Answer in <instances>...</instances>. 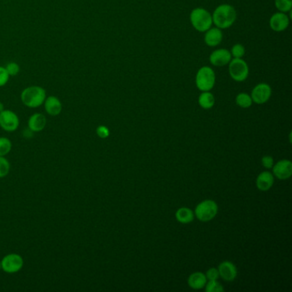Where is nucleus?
Segmentation results:
<instances>
[{
    "mask_svg": "<svg viewBox=\"0 0 292 292\" xmlns=\"http://www.w3.org/2000/svg\"><path fill=\"white\" fill-rule=\"evenodd\" d=\"M275 177L280 180L288 179L292 175V163L287 159L278 162L273 166Z\"/></svg>",
    "mask_w": 292,
    "mask_h": 292,
    "instance_id": "f8f14e48",
    "label": "nucleus"
},
{
    "mask_svg": "<svg viewBox=\"0 0 292 292\" xmlns=\"http://www.w3.org/2000/svg\"><path fill=\"white\" fill-rule=\"evenodd\" d=\"M231 60V52L227 49H218L213 51L209 57V61L214 66L222 67L227 65Z\"/></svg>",
    "mask_w": 292,
    "mask_h": 292,
    "instance_id": "9b49d317",
    "label": "nucleus"
},
{
    "mask_svg": "<svg viewBox=\"0 0 292 292\" xmlns=\"http://www.w3.org/2000/svg\"><path fill=\"white\" fill-rule=\"evenodd\" d=\"M23 265H24V261L22 257L18 254H14V253L3 256V258L1 261L2 270L6 274H16L23 268Z\"/></svg>",
    "mask_w": 292,
    "mask_h": 292,
    "instance_id": "0eeeda50",
    "label": "nucleus"
},
{
    "mask_svg": "<svg viewBox=\"0 0 292 292\" xmlns=\"http://www.w3.org/2000/svg\"><path fill=\"white\" fill-rule=\"evenodd\" d=\"M12 148V143L6 137H0V156H5Z\"/></svg>",
    "mask_w": 292,
    "mask_h": 292,
    "instance_id": "4be33fe9",
    "label": "nucleus"
},
{
    "mask_svg": "<svg viewBox=\"0 0 292 292\" xmlns=\"http://www.w3.org/2000/svg\"><path fill=\"white\" fill-rule=\"evenodd\" d=\"M274 175L269 171H263L256 179V187L261 191H268L274 185Z\"/></svg>",
    "mask_w": 292,
    "mask_h": 292,
    "instance_id": "f3484780",
    "label": "nucleus"
},
{
    "mask_svg": "<svg viewBox=\"0 0 292 292\" xmlns=\"http://www.w3.org/2000/svg\"><path fill=\"white\" fill-rule=\"evenodd\" d=\"M269 25H270L272 30L275 31V32H283L289 27V16L286 15V13L280 12V11L274 13L270 18Z\"/></svg>",
    "mask_w": 292,
    "mask_h": 292,
    "instance_id": "9d476101",
    "label": "nucleus"
},
{
    "mask_svg": "<svg viewBox=\"0 0 292 292\" xmlns=\"http://www.w3.org/2000/svg\"><path fill=\"white\" fill-rule=\"evenodd\" d=\"M253 102L262 105L268 102L272 96V88L268 83H259L253 89L251 93Z\"/></svg>",
    "mask_w": 292,
    "mask_h": 292,
    "instance_id": "1a4fd4ad",
    "label": "nucleus"
},
{
    "mask_svg": "<svg viewBox=\"0 0 292 292\" xmlns=\"http://www.w3.org/2000/svg\"><path fill=\"white\" fill-rule=\"evenodd\" d=\"M223 33L222 29L219 27H210L208 30L206 31V34L204 36V41L207 46L210 47H215L219 46L222 42Z\"/></svg>",
    "mask_w": 292,
    "mask_h": 292,
    "instance_id": "4468645a",
    "label": "nucleus"
},
{
    "mask_svg": "<svg viewBox=\"0 0 292 292\" xmlns=\"http://www.w3.org/2000/svg\"><path fill=\"white\" fill-rule=\"evenodd\" d=\"M198 102L201 108L205 110L211 109L215 104V98L210 91L202 92L199 96Z\"/></svg>",
    "mask_w": 292,
    "mask_h": 292,
    "instance_id": "6ab92c4d",
    "label": "nucleus"
},
{
    "mask_svg": "<svg viewBox=\"0 0 292 292\" xmlns=\"http://www.w3.org/2000/svg\"><path fill=\"white\" fill-rule=\"evenodd\" d=\"M96 133H97L98 137L101 139H106L110 136L109 129L107 128V126L101 125L96 129Z\"/></svg>",
    "mask_w": 292,
    "mask_h": 292,
    "instance_id": "c85d7f7f",
    "label": "nucleus"
},
{
    "mask_svg": "<svg viewBox=\"0 0 292 292\" xmlns=\"http://www.w3.org/2000/svg\"><path fill=\"white\" fill-rule=\"evenodd\" d=\"M46 125V119L45 115L42 113H34L31 116L28 121H27V126L28 129L33 132H40L42 131Z\"/></svg>",
    "mask_w": 292,
    "mask_h": 292,
    "instance_id": "2eb2a0df",
    "label": "nucleus"
},
{
    "mask_svg": "<svg viewBox=\"0 0 292 292\" xmlns=\"http://www.w3.org/2000/svg\"><path fill=\"white\" fill-rule=\"evenodd\" d=\"M3 110H4V108H3V103H2V102H0V113H1L2 111H3Z\"/></svg>",
    "mask_w": 292,
    "mask_h": 292,
    "instance_id": "2f4dec72",
    "label": "nucleus"
},
{
    "mask_svg": "<svg viewBox=\"0 0 292 292\" xmlns=\"http://www.w3.org/2000/svg\"><path fill=\"white\" fill-rule=\"evenodd\" d=\"M274 3L280 12L287 13L292 10V0H275Z\"/></svg>",
    "mask_w": 292,
    "mask_h": 292,
    "instance_id": "5701e85b",
    "label": "nucleus"
},
{
    "mask_svg": "<svg viewBox=\"0 0 292 292\" xmlns=\"http://www.w3.org/2000/svg\"><path fill=\"white\" fill-rule=\"evenodd\" d=\"M189 19L193 27L195 30L201 33L208 30L213 24L212 14L207 9L201 7L195 8L192 10Z\"/></svg>",
    "mask_w": 292,
    "mask_h": 292,
    "instance_id": "7ed1b4c3",
    "label": "nucleus"
},
{
    "mask_svg": "<svg viewBox=\"0 0 292 292\" xmlns=\"http://www.w3.org/2000/svg\"><path fill=\"white\" fill-rule=\"evenodd\" d=\"M219 276L222 278L223 280L228 282H231L235 280L238 275V271L236 266L231 262H223L219 266Z\"/></svg>",
    "mask_w": 292,
    "mask_h": 292,
    "instance_id": "ddd939ff",
    "label": "nucleus"
},
{
    "mask_svg": "<svg viewBox=\"0 0 292 292\" xmlns=\"http://www.w3.org/2000/svg\"><path fill=\"white\" fill-rule=\"evenodd\" d=\"M7 72L9 74V76H16L20 71V66L18 64L15 63V62H10L7 64L6 67Z\"/></svg>",
    "mask_w": 292,
    "mask_h": 292,
    "instance_id": "bb28decb",
    "label": "nucleus"
},
{
    "mask_svg": "<svg viewBox=\"0 0 292 292\" xmlns=\"http://www.w3.org/2000/svg\"><path fill=\"white\" fill-rule=\"evenodd\" d=\"M216 82L214 70L208 66H203L198 70L195 76V85L201 92L210 91Z\"/></svg>",
    "mask_w": 292,
    "mask_h": 292,
    "instance_id": "20e7f679",
    "label": "nucleus"
},
{
    "mask_svg": "<svg viewBox=\"0 0 292 292\" xmlns=\"http://www.w3.org/2000/svg\"><path fill=\"white\" fill-rule=\"evenodd\" d=\"M236 103L242 108H249L252 106V98L246 93H240L236 97Z\"/></svg>",
    "mask_w": 292,
    "mask_h": 292,
    "instance_id": "412c9836",
    "label": "nucleus"
},
{
    "mask_svg": "<svg viewBox=\"0 0 292 292\" xmlns=\"http://www.w3.org/2000/svg\"><path fill=\"white\" fill-rule=\"evenodd\" d=\"M10 170V164L4 156H0V178L6 177Z\"/></svg>",
    "mask_w": 292,
    "mask_h": 292,
    "instance_id": "b1692460",
    "label": "nucleus"
},
{
    "mask_svg": "<svg viewBox=\"0 0 292 292\" xmlns=\"http://www.w3.org/2000/svg\"><path fill=\"white\" fill-rule=\"evenodd\" d=\"M229 74L235 82H244L250 74V69L243 58H233L229 63Z\"/></svg>",
    "mask_w": 292,
    "mask_h": 292,
    "instance_id": "39448f33",
    "label": "nucleus"
},
{
    "mask_svg": "<svg viewBox=\"0 0 292 292\" xmlns=\"http://www.w3.org/2000/svg\"><path fill=\"white\" fill-rule=\"evenodd\" d=\"M2 269V267H1V262H0V270Z\"/></svg>",
    "mask_w": 292,
    "mask_h": 292,
    "instance_id": "473e14b6",
    "label": "nucleus"
},
{
    "mask_svg": "<svg viewBox=\"0 0 292 292\" xmlns=\"http://www.w3.org/2000/svg\"><path fill=\"white\" fill-rule=\"evenodd\" d=\"M9 76L6 69L0 66V87L5 85L9 81Z\"/></svg>",
    "mask_w": 292,
    "mask_h": 292,
    "instance_id": "cd10ccee",
    "label": "nucleus"
},
{
    "mask_svg": "<svg viewBox=\"0 0 292 292\" xmlns=\"http://www.w3.org/2000/svg\"><path fill=\"white\" fill-rule=\"evenodd\" d=\"M213 23L220 29H226L234 24L237 20V11L231 4H220L214 9L213 14Z\"/></svg>",
    "mask_w": 292,
    "mask_h": 292,
    "instance_id": "f257e3e1",
    "label": "nucleus"
},
{
    "mask_svg": "<svg viewBox=\"0 0 292 292\" xmlns=\"http://www.w3.org/2000/svg\"><path fill=\"white\" fill-rule=\"evenodd\" d=\"M195 215L191 209L188 207H181L176 212V219L182 224H189L194 220Z\"/></svg>",
    "mask_w": 292,
    "mask_h": 292,
    "instance_id": "aec40b11",
    "label": "nucleus"
},
{
    "mask_svg": "<svg viewBox=\"0 0 292 292\" xmlns=\"http://www.w3.org/2000/svg\"><path fill=\"white\" fill-rule=\"evenodd\" d=\"M205 286H206V292H224V287L217 280H209V282L206 284Z\"/></svg>",
    "mask_w": 292,
    "mask_h": 292,
    "instance_id": "393cba45",
    "label": "nucleus"
},
{
    "mask_svg": "<svg viewBox=\"0 0 292 292\" xmlns=\"http://www.w3.org/2000/svg\"><path fill=\"white\" fill-rule=\"evenodd\" d=\"M18 116L10 110H3L0 113V127L7 132H13L19 127Z\"/></svg>",
    "mask_w": 292,
    "mask_h": 292,
    "instance_id": "6e6552de",
    "label": "nucleus"
},
{
    "mask_svg": "<svg viewBox=\"0 0 292 292\" xmlns=\"http://www.w3.org/2000/svg\"><path fill=\"white\" fill-rule=\"evenodd\" d=\"M262 164L264 167L271 169L274 166V158L271 156H264L262 158Z\"/></svg>",
    "mask_w": 292,
    "mask_h": 292,
    "instance_id": "7c9ffc66",
    "label": "nucleus"
},
{
    "mask_svg": "<svg viewBox=\"0 0 292 292\" xmlns=\"http://www.w3.org/2000/svg\"><path fill=\"white\" fill-rule=\"evenodd\" d=\"M207 278L206 275L201 272H196L192 274L188 279V285L192 289L201 290L207 284Z\"/></svg>",
    "mask_w": 292,
    "mask_h": 292,
    "instance_id": "a211bd4d",
    "label": "nucleus"
},
{
    "mask_svg": "<svg viewBox=\"0 0 292 292\" xmlns=\"http://www.w3.org/2000/svg\"><path fill=\"white\" fill-rule=\"evenodd\" d=\"M219 271L217 270L216 268H210L208 269L206 274V278L208 280H217L219 279Z\"/></svg>",
    "mask_w": 292,
    "mask_h": 292,
    "instance_id": "c756f323",
    "label": "nucleus"
},
{
    "mask_svg": "<svg viewBox=\"0 0 292 292\" xmlns=\"http://www.w3.org/2000/svg\"><path fill=\"white\" fill-rule=\"evenodd\" d=\"M44 105H45V110L47 114L53 117L59 115L63 109L61 101H59V99L56 96H49L48 98H46V100L44 101Z\"/></svg>",
    "mask_w": 292,
    "mask_h": 292,
    "instance_id": "dca6fc26",
    "label": "nucleus"
},
{
    "mask_svg": "<svg viewBox=\"0 0 292 292\" xmlns=\"http://www.w3.org/2000/svg\"><path fill=\"white\" fill-rule=\"evenodd\" d=\"M46 90L39 86H31L21 92V100L26 107L37 108L40 107L46 100Z\"/></svg>",
    "mask_w": 292,
    "mask_h": 292,
    "instance_id": "f03ea898",
    "label": "nucleus"
},
{
    "mask_svg": "<svg viewBox=\"0 0 292 292\" xmlns=\"http://www.w3.org/2000/svg\"><path fill=\"white\" fill-rule=\"evenodd\" d=\"M231 54L234 58H243L245 54V47L242 44H235L231 48Z\"/></svg>",
    "mask_w": 292,
    "mask_h": 292,
    "instance_id": "a878e982",
    "label": "nucleus"
},
{
    "mask_svg": "<svg viewBox=\"0 0 292 292\" xmlns=\"http://www.w3.org/2000/svg\"><path fill=\"white\" fill-rule=\"evenodd\" d=\"M219 207L213 200H206L198 204L195 207V216L202 222H207L214 219L218 213Z\"/></svg>",
    "mask_w": 292,
    "mask_h": 292,
    "instance_id": "423d86ee",
    "label": "nucleus"
}]
</instances>
